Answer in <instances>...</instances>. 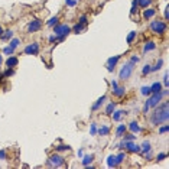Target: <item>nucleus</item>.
<instances>
[{
    "mask_svg": "<svg viewBox=\"0 0 169 169\" xmlns=\"http://www.w3.org/2000/svg\"><path fill=\"white\" fill-rule=\"evenodd\" d=\"M169 103L168 101H163V103H159L155 107V111L152 113L150 116V122L153 126H159V124H163L168 122L169 119Z\"/></svg>",
    "mask_w": 169,
    "mask_h": 169,
    "instance_id": "f257e3e1",
    "label": "nucleus"
},
{
    "mask_svg": "<svg viewBox=\"0 0 169 169\" xmlns=\"http://www.w3.org/2000/svg\"><path fill=\"white\" fill-rule=\"evenodd\" d=\"M71 33V28L68 25H57L54 26V35L57 36V41H64Z\"/></svg>",
    "mask_w": 169,
    "mask_h": 169,
    "instance_id": "f03ea898",
    "label": "nucleus"
},
{
    "mask_svg": "<svg viewBox=\"0 0 169 169\" xmlns=\"http://www.w3.org/2000/svg\"><path fill=\"white\" fill-rule=\"evenodd\" d=\"M133 70H135V64L133 62H127V64H124L122 67V70L119 72V78L122 80V81H126V80H129L130 75L133 74Z\"/></svg>",
    "mask_w": 169,
    "mask_h": 169,
    "instance_id": "7ed1b4c3",
    "label": "nucleus"
},
{
    "mask_svg": "<svg viewBox=\"0 0 169 169\" xmlns=\"http://www.w3.org/2000/svg\"><path fill=\"white\" fill-rule=\"evenodd\" d=\"M150 31L158 35H163L166 32V23L163 20H152L150 22Z\"/></svg>",
    "mask_w": 169,
    "mask_h": 169,
    "instance_id": "20e7f679",
    "label": "nucleus"
},
{
    "mask_svg": "<svg viewBox=\"0 0 169 169\" xmlns=\"http://www.w3.org/2000/svg\"><path fill=\"white\" fill-rule=\"evenodd\" d=\"M64 163H65V161H64L62 156L58 155V153H54V155L49 156L46 165H48V166H52V168H59V166H62Z\"/></svg>",
    "mask_w": 169,
    "mask_h": 169,
    "instance_id": "39448f33",
    "label": "nucleus"
},
{
    "mask_svg": "<svg viewBox=\"0 0 169 169\" xmlns=\"http://www.w3.org/2000/svg\"><path fill=\"white\" fill-rule=\"evenodd\" d=\"M162 97L163 96H162V93H161V91H159V93H152L146 103L149 104V107H156L158 104L162 101Z\"/></svg>",
    "mask_w": 169,
    "mask_h": 169,
    "instance_id": "423d86ee",
    "label": "nucleus"
},
{
    "mask_svg": "<svg viewBox=\"0 0 169 169\" xmlns=\"http://www.w3.org/2000/svg\"><path fill=\"white\" fill-rule=\"evenodd\" d=\"M123 143H124V149H127L129 152H133V153L140 152V146L136 145L133 140H123Z\"/></svg>",
    "mask_w": 169,
    "mask_h": 169,
    "instance_id": "0eeeda50",
    "label": "nucleus"
},
{
    "mask_svg": "<svg viewBox=\"0 0 169 169\" xmlns=\"http://www.w3.org/2000/svg\"><path fill=\"white\" fill-rule=\"evenodd\" d=\"M41 28H42V22L41 20H32L29 25H28V32L29 33H35L41 31Z\"/></svg>",
    "mask_w": 169,
    "mask_h": 169,
    "instance_id": "6e6552de",
    "label": "nucleus"
},
{
    "mask_svg": "<svg viewBox=\"0 0 169 169\" xmlns=\"http://www.w3.org/2000/svg\"><path fill=\"white\" fill-rule=\"evenodd\" d=\"M38 52H39V44H36V42H33V44H31V45H28L25 48L26 55H36Z\"/></svg>",
    "mask_w": 169,
    "mask_h": 169,
    "instance_id": "1a4fd4ad",
    "label": "nucleus"
},
{
    "mask_svg": "<svg viewBox=\"0 0 169 169\" xmlns=\"http://www.w3.org/2000/svg\"><path fill=\"white\" fill-rule=\"evenodd\" d=\"M119 59H120V55H114V57L107 59V71H110V72L114 71V67L119 62Z\"/></svg>",
    "mask_w": 169,
    "mask_h": 169,
    "instance_id": "9d476101",
    "label": "nucleus"
},
{
    "mask_svg": "<svg viewBox=\"0 0 169 169\" xmlns=\"http://www.w3.org/2000/svg\"><path fill=\"white\" fill-rule=\"evenodd\" d=\"M18 62H19V59L16 58V57H9V58L6 59V65L9 68H15V67L18 65Z\"/></svg>",
    "mask_w": 169,
    "mask_h": 169,
    "instance_id": "9b49d317",
    "label": "nucleus"
},
{
    "mask_svg": "<svg viewBox=\"0 0 169 169\" xmlns=\"http://www.w3.org/2000/svg\"><path fill=\"white\" fill-rule=\"evenodd\" d=\"M93 161H94V155H85V156H83V165H84L85 168H88L91 163H93Z\"/></svg>",
    "mask_w": 169,
    "mask_h": 169,
    "instance_id": "f8f14e48",
    "label": "nucleus"
},
{
    "mask_svg": "<svg viewBox=\"0 0 169 169\" xmlns=\"http://www.w3.org/2000/svg\"><path fill=\"white\" fill-rule=\"evenodd\" d=\"M113 94H114L116 97H123L124 94H126V88H124V87H119V85H117L116 88H113Z\"/></svg>",
    "mask_w": 169,
    "mask_h": 169,
    "instance_id": "ddd939ff",
    "label": "nucleus"
},
{
    "mask_svg": "<svg viewBox=\"0 0 169 169\" xmlns=\"http://www.w3.org/2000/svg\"><path fill=\"white\" fill-rule=\"evenodd\" d=\"M106 100H107V96H101V97H100L97 101L94 103V106H93V110H98V109H100V107L104 104V101H106Z\"/></svg>",
    "mask_w": 169,
    "mask_h": 169,
    "instance_id": "4468645a",
    "label": "nucleus"
},
{
    "mask_svg": "<svg viewBox=\"0 0 169 169\" xmlns=\"http://www.w3.org/2000/svg\"><path fill=\"white\" fill-rule=\"evenodd\" d=\"M107 165H109V168H114V166L119 165L117 163V159H116V155H110L107 158Z\"/></svg>",
    "mask_w": 169,
    "mask_h": 169,
    "instance_id": "2eb2a0df",
    "label": "nucleus"
},
{
    "mask_svg": "<svg viewBox=\"0 0 169 169\" xmlns=\"http://www.w3.org/2000/svg\"><path fill=\"white\" fill-rule=\"evenodd\" d=\"M111 114H113V120H114V122H119V120H120L123 116H126V111H124V110H119V111H113Z\"/></svg>",
    "mask_w": 169,
    "mask_h": 169,
    "instance_id": "dca6fc26",
    "label": "nucleus"
},
{
    "mask_svg": "<svg viewBox=\"0 0 169 169\" xmlns=\"http://www.w3.org/2000/svg\"><path fill=\"white\" fill-rule=\"evenodd\" d=\"M155 13H156V10L155 9H145V12H143V18L145 19H150V18H153L155 16Z\"/></svg>",
    "mask_w": 169,
    "mask_h": 169,
    "instance_id": "f3484780",
    "label": "nucleus"
},
{
    "mask_svg": "<svg viewBox=\"0 0 169 169\" xmlns=\"http://www.w3.org/2000/svg\"><path fill=\"white\" fill-rule=\"evenodd\" d=\"M156 48V44L153 41H149V42H146V45L143 46V52H149V51H153Z\"/></svg>",
    "mask_w": 169,
    "mask_h": 169,
    "instance_id": "a211bd4d",
    "label": "nucleus"
},
{
    "mask_svg": "<svg viewBox=\"0 0 169 169\" xmlns=\"http://www.w3.org/2000/svg\"><path fill=\"white\" fill-rule=\"evenodd\" d=\"M97 133L100 136H107V135L110 133V127H109V126H101L100 129H97Z\"/></svg>",
    "mask_w": 169,
    "mask_h": 169,
    "instance_id": "6ab92c4d",
    "label": "nucleus"
},
{
    "mask_svg": "<svg viewBox=\"0 0 169 169\" xmlns=\"http://www.w3.org/2000/svg\"><path fill=\"white\" fill-rule=\"evenodd\" d=\"M126 129H127V127H126L124 124H120V126L116 129V136L117 137H122L124 133H126Z\"/></svg>",
    "mask_w": 169,
    "mask_h": 169,
    "instance_id": "aec40b11",
    "label": "nucleus"
},
{
    "mask_svg": "<svg viewBox=\"0 0 169 169\" xmlns=\"http://www.w3.org/2000/svg\"><path fill=\"white\" fill-rule=\"evenodd\" d=\"M129 129L132 130V132H133V133H139V132H140V126H139V123H137V122H132V123H130V126H129Z\"/></svg>",
    "mask_w": 169,
    "mask_h": 169,
    "instance_id": "412c9836",
    "label": "nucleus"
},
{
    "mask_svg": "<svg viewBox=\"0 0 169 169\" xmlns=\"http://www.w3.org/2000/svg\"><path fill=\"white\" fill-rule=\"evenodd\" d=\"M0 38L3 39V41H9V39L13 38V31H10V29H7V31H5V33H2V36Z\"/></svg>",
    "mask_w": 169,
    "mask_h": 169,
    "instance_id": "4be33fe9",
    "label": "nucleus"
},
{
    "mask_svg": "<svg viewBox=\"0 0 169 169\" xmlns=\"http://www.w3.org/2000/svg\"><path fill=\"white\" fill-rule=\"evenodd\" d=\"M150 91H152V93H159V91H162V84H161V83H153V84L150 85Z\"/></svg>",
    "mask_w": 169,
    "mask_h": 169,
    "instance_id": "5701e85b",
    "label": "nucleus"
},
{
    "mask_svg": "<svg viewBox=\"0 0 169 169\" xmlns=\"http://www.w3.org/2000/svg\"><path fill=\"white\" fill-rule=\"evenodd\" d=\"M150 149H152V148H150V143L148 142V140H145V142H143V145L140 146V152L146 153V152H150Z\"/></svg>",
    "mask_w": 169,
    "mask_h": 169,
    "instance_id": "b1692460",
    "label": "nucleus"
},
{
    "mask_svg": "<svg viewBox=\"0 0 169 169\" xmlns=\"http://www.w3.org/2000/svg\"><path fill=\"white\" fill-rule=\"evenodd\" d=\"M57 23H58V16H54V18H51V19L46 22V25L49 26V28H54Z\"/></svg>",
    "mask_w": 169,
    "mask_h": 169,
    "instance_id": "393cba45",
    "label": "nucleus"
},
{
    "mask_svg": "<svg viewBox=\"0 0 169 169\" xmlns=\"http://www.w3.org/2000/svg\"><path fill=\"white\" fill-rule=\"evenodd\" d=\"M140 93H142L143 96H146V97H149L150 94H152V91H150V87H148V85L142 87V88H140Z\"/></svg>",
    "mask_w": 169,
    "mask_h": 169,
    "instance_id": "a878e982",
    "label": "nucleus"
},
{
    "mask_svg": "<svg viewBox=\"0 0 169 169\" xmlns=\"http://www.w3.org/2000/svg\"><path fill=\"white\" fill-rule=\"evenodd\" d=\"M114 109H116V104L114 103H110L107 107H106V114H109V116H111V113L114 111Z\"/></svg>",
    "mask_w": 169,
    "mask_h": 169,
    "instance_id": "bb28decb",
    "label": "nucleus"
},
{
    "mask_svg": "<svg viewBox=\"0 0 169 169\" xmlns=\"http://www.w3.org/2000/svg\"><path fill=\"white\" fill-rule=\"evenodd\" d=\"M150 3H152V0H137V5L140 7H143V9H146Z\"/></svg>",
    "mask_w": 169,
    "mask_h": 169,
    "instance_id": "cd10ccee",
    "label": "nucleus"
},
{
    "mask_svg": "<svg viewBox=\"0 0 169 169\" xmlns=\"http://www.w3.org/2000/svg\"><path fill=\"white\" fill-rule=\"evenodd\" d=\"M83 31H84V25H81V23H77V25L74 26V29H72L74 33H81Z\"/></svg>",
    "mask_w": 169,
    "mask_h": 169,
    "instance_id": "c85d7f7f",
    "label": "nucleus"
},
{
    "mask_svg": "<svg viewBox=\"0 0 169 169\" xmlns=\"http://www.w3.org/2000/svg\"><path fill=\"white\" fill-rule=\"evenodd\" d=\"M19 44H20V41L18 38H12V41H10V45H9V46H12L13 49H16V48L19 46Z\"/></svg>",
    "mask_w": 169,
    "mask_h": 169,
    "instance_id": "c756f323",
    "label": "nucleus"
},
{
    "mask_svg": "<svg viewBox=\"0 0 169 169\" xmlns=\"http://www.w3.org/2000/svg\"><path fill=\"white\" fill-rule=\"evenodd\" d=\"M13 74H15V70H13V68H9V67H7V70L5 71V74H3V78H9V77H12Z\"/></svg>",
    "mask_w": 169,
    "mask_h": 169,
    "instance_id": "7c9ffc66",
    "label": "nucleus"
},
{
    "mask_svg": "<svg viewBox=\"0 0 169 169\" xmlns=\"http://www.w3.org/2000/svg\"><path fill=\"white\" fill-rule=\"evenodd\" d=\"M137 7H139L137 0H133V2H132V10H130V15H135V13L137 12Z\"/></svg>",
    "mask_w": 169,
    "mask_h": 169,
    "instance_id": "2f4dec72",
    "label": "nucleus"
},
{
    "mask_svg": "<svg viewBox=\"0 0 169 169\" xmlns=\"http://www.w3.org/2000/svg\"><path fill=\"white\" fill-rule=\"evenodd\" d=\"M162 65H163V59H159V61L156 62L155 67H152V71H158V70H161V68H162Z\"/></svg>",
    "mask_w": 169,
    "mask_h": 169,
    "instance_id": "473e14b6",
    "label": "nucleus"
},
{
    "mask_svg": "<svg viewBox=\"0 0 169 169\" xmlns=\"http://www.w3.org/2000/svg\"><path fill=\"white\" fill-rule=\"evenodd\" d=\"M90 135H91V136H96V135H97V124H96V123H91Z\"/></svg>",
    "mask_w": 169,
    "mask_h": 169,
    "instance_id": "72a5a7b5",
    "label": "nucleus"
},
{
    "mask_svg": "<svg viewBox=\"0 0 169 169\" xmlns=\"http://www.w3.org/2000/svg\"><path fill=\"white\" fill-rule=\"evenodd\" d=\"M13 52H15V49H13L12 46H6V48H3V54H5V55H13Z\"/></svg>",
    "mask_w": 169,
    "mask_h": 169,
    "instance_id": "f704fd0d",
    "label": "nucleus"
},
{
    "mask_svg": "<svg viewBox=\"0 0 169 169\" xmlns=\"http://www.w3.org/2000/svg\"><path fill=\"white\" fill-rule=\"evenodd\" d=\"M168 130H169V126L168 124H163V126L159 127V135H165V133H168Z\"/></svg>",
    "mask_w": 169,
    "mask_h": 169,
    "instance_id": "c9c22d12",
    "label": "nucleus"
},
{
    "mask_svg": "<svg viewBox=\"0 0 169 169\" xmlns=\"http://www.w3.org/2000/svg\"><path fill=\"white\" fill-rule=\"evenodd\" d=\"M135 38H136V32L133 31V32H130L129 35H127V44H132V42L135 41Z\"/></svg>",
    "mask_w": 169,
    "mask_h": 169,
    "instance_id": "e433bc0d",
    "label": "nucleus"
},
{
    "mask_svg": "<svg viewBox=\"0 0 169 169\" xmlns=\"http://www.w3.org/2000/svg\"><path fill=\"white\" fill-rule=\"evenodd\" d=\"M78 2H80V0H65V5L70 6V7H74L78 5Z\"/></svg>",
    "mask_w": 169,
    "mask_h": 169,
    "instance_id": "4c0bfd02",
    "label": "nucleus"
},
{
    "mask_svg": "<svg viewBox=\"0 0 169 169\" xmlns=\"http://www.w3.org/2000/svg\"><path fill=\"white\" fill-rule=\"evenodd\" d=\"M149 72H152V67H150V65H145L143 70H142V74L143 75H148Z\"/></svg>",
    "mask_w": 169,
    "mask_h": 169,
    "instance_id": "58836bf2",
    "label": "nucleus"
},
{
    "mask_svg": "<svg viewBox=\"0 0 169 169\" xmlns=\"http://www.w3.org/2000/svg\"><path fill=\"white\" fill-rule=\"evenodd\" d=\"M58 152H64V150H71V148L68 146V145H59L58 148H57Z\"/></svg>",
    "mask_w": 169,
    "mask_h": 169,
    "instance_id": "ea45409f",
    "label": "nucleus"
},
{
    "mask_svg": "<svg viewBox=\"0 0 169 169\" xmlns=\"http://www.w3.org/2000/svg\"><path fill=\"white\" fill-rule=\"evenodd\" d=\"M116 159H117V163H122L124 159H126V153H120V155H117Z\"/></svg>",
    "mask_w": 169,
    "mask_h": 169,
    "instance_id": "a19ab883",
    "label": "nucleus"
},
{
    "mask_svg": "<svg viewBox=\"0 0 169 169\" xmlns=\"http://www.w3.org/2000/svg\"><path fill=\"white\" fill-rule=\"evenodd\" d=\"M166 158H168V155H166V153H159V155L156 156L158 162H161V161H163V159H166Z\"/></svg>",
    "mask_w": 169,
    "mask_h": 169,
    "instance_id": "79ce46f5",
    "label": "nucleus"
},
{
    "mask_svg": "<svg viewBox=\"0 0 169 169\" xmlns=\"http://www.w3.org/2000/svg\"><path fill=\"white\" fill-rule=\"evenodd\" d=\"M135 139H136V136H135L133 133H130V135H124L123 140H135Z\"/></svg>",
    "mask_w": 169,
    "mask_h": 169,
    "instance_id": "37998d69",
    "label": "nucleus"
},
{
    "mask_svg": "<svg viewBox=\"0 0 169 169\" xmlns=\"http://www.w3.org/2000/svg\"><path fill=\"white\" fill-rule=\"evenodd\" d=\"M78 23H81V25H87V23H88V20H87V16H81V18H80V22H78Z\"/></svg>",
    "mask_w": 169,
    "mask_h": 169,
    "instance_id": "c03bdc74",
    "label": "nucleus"
},
{
    "mask_svg": "<svg viewBox=\"0 0 169 169\" xmlns=\"http://www.w3.org/2000/svg\"><path fill=\"white\" fill-rule=\"evenodd\" d=\"M163 85H165V88H168V74H165V77H163Z\"/></svg>",
    "mask_w": 169,
    "mask_h": 169,
    "instance_id": "a18cd8bd",
    "label": "nucleus"
},
{
    "mask_svg": "<svg viewBox=\"0 0 169 169\" xmlns=\"http://www.w3.org/2000/svg\"><path fill=\"white\" fill-rule=\"evenodd\" d=\"M0 159H2V161L6 159V152H5V150H0Z\"/></svg>",
    "mask_w": 169,
    "mask_h": 169,
    "instance_id": "49530a36",
    "label": "nucleus"
},
{
    "mask_svg": "<svg viewBox=\"0 0 169 169\" xmlns=\"http://www.w3.org/2000/svg\"><path fill=\"white\" fill-rule=\"evenodd\" d=\"M130 62H133V64L139 62V57H132V58H130Z\"/></svg>",
    "mask_w": 169,
    "mask_h": 169,
    "instance_id": "de8ad7c7",
    "label": "nucleus"
},
{
    "mask_svg": "<svg viewBox=\"0 0 169 169\" xmlns=\"http://www.w3.org/2000/svg\"><path fill=\"white\" fill-rule=\"evenodd\" d=\"M149 109H150V107H149V104H148V103H145V107H143V113H148V111H149Z\"/></svg>",
    "mask_w": 169,
    "mask_h": 169,
    "instance_id": "09e8293b",
    "label": "nucleus"
},
{
    "mask_svg": "<svg viewBox=\"0 0 169 169\" xmlns=\"http://www.w3.org/2000/svg\"><path fill=\"white\" fill-rule=\"evenodd\" d=\"M168 18H169V12H168V7L165 9V19L168 20Z\"/></svg>",
    "mask_w": 169,
    "mask_h": 169,
    "instance_id": "8fccbe9b",
    "label": "nucleus"
},
{
    "mask_svg": "<svg viewBox=\"0 0 169 169\" xmlns=\"http://www.w3.org/2000/svg\"><path fill=\"white\" fill-rule=\"evenodd\" d=\"M54 41H57V36H55V35L49 36V42H54Z\"/></svg>",
    "mask_w": 169,
    "mask_h": 169,
    "instance_id": "3c124183",
    "label": "nucleus"
},
{
    "mask_svg": "<svg viewBox=\"0 0 169 169\" xmlns=\"http://www.w3.org/2000/svg\"><path fill=\"white\" fill-rule=\"evenodd\" d=\"M111 87H113V88H116V87H117V81H111Z\"/></svg>",
    "mask_w": 169,
    "mask_h": 169,
    "instance_id": "603ef678",
    "label": "nucleus"
},
{
    "mask_svg": "<svg viewBox=\"0 0 169 169\" xmlns=\"http://www.w3.org/2000/svg\"><path fill=\"white\" fill-rule=\"evenodd\" d=\"M5 32V31H3V29H2V26H0V36H2V33Z\"/></svg>",
    "mask_w": 169,
    "mask_h": 169,
    "instance_id": "864d4df0",
    "label": "nucleus"
},
{
    "mask_svg": "<svg viewBox=\"0 0 169 169\" xmlns=\"http://www.w3.org/2000/svg\"><path fill=\"white\" fill-rule=\"evenodd\" d=\"M0 64H2V55H0Z\"/></svg>",
    "mask_w": 169,
    "mask_h": 169,
    "instance_id": "5fc2aeb1",
    "label": "nucleus"
}]
</instances>
